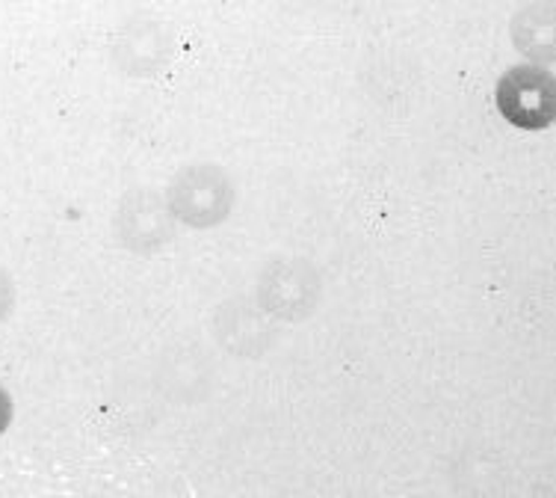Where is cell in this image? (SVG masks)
I'll list each match as a JSON object with an SVG mask.
<instances>
[{"instance_id": "obj_1", "label": "cell", "mask_w": 556, "mask_h": 498, "mask_svg": "<svg viewBox=\"0 0 556 498\" xmlns=\"http://www.w3.org/2000/svg\"><path fill=\"white\" fill-rule=\"evenodd\" d=\"M501 110L521 128H545L556 120V80L539 69H515L503 77Z\"/></svg>"}, {"instance_id": "obj_2", "label": "cell", "mask_w": 556, "mask_h": 498, "mask_svg": "<svg viewBox=\"0 0 556 498\" xmlns=\"http://www.w3.org/2000/svg\"><path fill=\"white\" fill-rule=\"evenodd\" d=\"M12 422V401L10 395L3 391V386H0V436H3V431L10 427Z\"/></svg>"}, {"instance_id": "obj_3", "label": "cell", "mask_w": 556, "mask_h": 498, "mask_svg": "<svg viewBox=\"0 0 556 498\" xmlns=\"http://www.w3.org/2000/svg\"><path fill=\"white\" fill-rule=\"evenodd\" d=\"M12 303V288H10V279L3 276V271H0V318L7 314V309H10Z\"/></svg>"}]
</instances>
